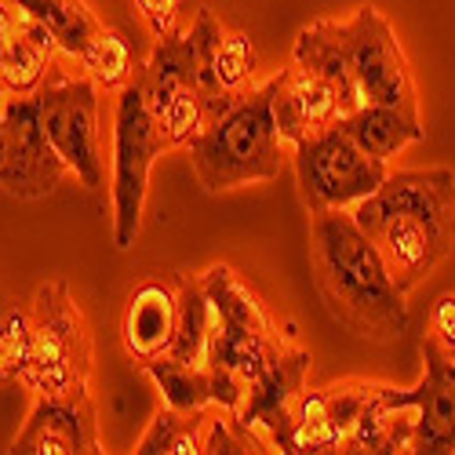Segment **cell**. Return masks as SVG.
<instances>
[{"mask_svg":"<svg viewBox=\"0 0 455 455\" xmlns=\"http://www.w3.org/2000/svg\"><path fill=\"white\" fill-rule=\"evenodd\" d=\"M164 139L157 132V117L149 109L139 81L124 84L113 99V244L117 251H128L139 241L146 189H149V168L164 154Z\"/></svg>","mask_w":455,"mask_h":455,"instance_id":"5b68a950","label":"cell"},{"mask_svg":"<svg viewBox=\"0 0 455 455\" xmlns=\"http://www.w3.org/2000/svg\"><path fill=\"white\" fill-rule=\"evenodd\" d=\"M0 109H4L0 186L22 201L48 197L69 168L44 135L41 102H36V95H0Z\"/></svg>","mask_w":455,"mask_h":455,"instance_id":"8fae6325","label":"cell"},{"mask_svg":"<svg viewBox=\"0 0 455 455\" xmlns=\"http://www.w3.org/2000/svg\"><path fill=\"white\" fill-rule=\"evenodd\" d=\"M12 4L41 22L55 36L59 52L69 55L73 62H81L92 41L106 29V22L92 12L88 0H12Z\"/></svg>","mask_w":455,"mask_h":455,"instance_id":"ffe728a7","label":"cell"},{"mask_svg":"<svg viewBox=\"0 0 455 455\" xmlns=\"http://www.w3.org/2000/svg\"><path fill=\"white\" fill-rule=\"evenodd\" d=\"M310 368H314L310 350L299 347L295 343V331L288 328L284 339L277 343V350L267 357V364H262L248 379L244 401H241L237 415H241V423L248 430H255V437L267 444V451H281L291 404L299 401L302 390H307Z\"/></svg>","mask_w":455,"mask_h":455,"instance_id":"7c38bea8","label":"cell"},{"mask_svg":"<svg viewBox=\"0 0 455 455\" xmlns=\"http://www.w3.org/2000/svg\"><path fill=\"white\" fill-rule=\"evenodd\" d=\"M204 419H208V408L204 411H179L172 404H164L154 423L146 427V434L139 437L135 451L139 455H201V434H204Z\"/></svg>","mask_w":455,"mask_h":455,"instance_id":"603a6c76","label":"cell"},{"mask_svg":"<svg viewBox=\"0 0 455 455\" xmlns=\"http://www.w3.org/2000/svg\"><path fill=\"white\" fill-rule=\"evenodd\" d=\"M99 84L88 73H66L52 62L48 77L36 92L41 102V124L55 154L77 182L92 194L106 186V157H102V121H99Z\"/></svg>","mask_w":455,"mask_h":455,"instance_id":"9c48e42d","label":"cell"},{"mask_svg":"<svg viewBox=\"0 0 455 455\" xmlns=\"http://www.w3.org/2000/svg\"><path fill=\"white\" fill-rule=\"evenodd\" d=\"M135 12L146 22V29L154 36H164L168 29L179 26L182 15V0H135Z\"/></svg>","mask_w":455,"mask_h":455,"instance_id":"f1b7e54d","label":"cell"},{"mask_svg":"<svg viewBox=\"0 0 455 455\" xmlns=\"http://www.w3.org/2000/svg\"><path fill=\"white\" fill-rule=\"evenodd\" d=\"M19 19H22V12L12 4V0H0V36H8L19 26Z\"/></svg>","mask_w":455,"mask_h":455,"instance_id":"f546056e","label":"cell"},{"mask_svg":"<svg viewBox=\"0 0 455 455\" xmlns=\"http://www.w3.org/2000/svg\"><path fill=\"white\" fill-rule=\"evenodd\" d=\"M339 41L354 69L361 102L419 113V92H415L408 55L383 12L375 4H361L350 19H339Z\"/></svg>","mask_w":455,"mask_h":455,"instance_id":"30bf717a","label":"cell"},{"mask_svg":"<svg viewBox=\"0 0 455 455\" xmlns=\"http://www.w3.org/2000/svg\"><path fill=\"white\" fill-rule=\"evenodd\" d=\"M339 128H343L364 154L387 161V164L401 149L427 139L419 113L397 109V106H379V102H361L354 113H347V117L339 121Z\"/></svg>","mask_w":455,"mask_h":455,"instance_id":"d6986e66","label":"cell"},{"mask_svg":"<svg viewBox=\"0 0 455 455\" xmlns=\"http://www.w3.org/2000/svg\"><path fill=\"white\" fill-rule=\"evenodd\" d=\"M33 354L22 387L41 394H69L88 387L92 375V331L62 281H44L29 302Z\"/></svg>","mask_w":455,"mask_h":455,"instance_id":"8992f818","label":"cell"},{"mask_svg":"<svg viewBox=\"0 0 455 455\" xmlns=\"http://www.w3.org/2000/svg\"><path fill=\"white\" fill-rule=\"evenodd\" d=\"M427 339L437 343L444 354L455 357V291H444L434 310H430V324H427Z\"/></svg>","mask_w":455,"mask_h":455,"instance_id":"83f0119b","label":"cell"},{"mask_svg":"<svg viewBox=\"0 0 455 455\" xmlns=\"http://www.w3.org/2000/svg\"><path fill=\"white\" fill-rule=\"evenodd\" d=\"M423 383L404 390L408 401L419 408V434L415 451L448 455L455 451V357L423 335Z\"/></svg>","mask_w":455,"mask_h":455,"instance_id":"2e32d148","label":"cell"},{"mask_svg":"<svg viewBox=\"0 0 455 455\" xmlns=\"http://www.w3.org/2000/svg\"><path fill=\"white\" fill-rule=\"evenodd\" d=\"M142 371L154 379L164 404L179 411H204L212 408V368L208 364H182L168 354L142 361Z\"/></svg>","mask_w":455,"mask_h":455,"instance_id":"7402d4cb","label":"cell"},{"mask_svg":"<svg viewBox=\"0 0 455 455\" xmlns=\"http://www.w3.org/2000/svg\"><path fill=\"white\" fill-rule=\"evenodd\" d=\"M299 201L307 212H331V208H354L371 197L383 179L390 175L387 161H379L339 128L310 132L291 146Z\"/></svg>","mask_w":455,"mask_h":455,"instance_id":"ba28073f","label":"cell"},{"mask_svg":"<svg viewBox=\"0 0 455 455\" xmlns=\"http://www.w3.org/2000/svg\"><path fill=\"white\" fill-rule=\"evenodd\" d=\"M186 33H189V41H194L204 106L251 88L255 69H259V55L241 29H230L212 8H197L194 26Z\"/></svg>","mask_w":455,"mask_h":455,"instance_id":"5bb4252c","label":"cell"},{"mask_svg":"<svg viewBox=\"0 0 455 455\" xmlns=\"http://www.w3.org/2000/svg\"><path fill=\"white\" fill-rule=\"evenodd\" d=\"M310 262L324 307L357 339L394 343L408 328V295L350 208L310 212Z\"/></svg>","mask_w":455,"mask_h":455,"instance_id":"6da1fadb","label":"cell"},{"mask_svg":"<svg viewBox=\"0 0 455 455\" xmlns=\"http://www.w3.org/2000/svg\"><path fill=\"white\" fill-rule=\"evenodd\" d=\"M361 106L354 69L339 41V19H317L302 26L288 69L277 73L274 121L284 142H299L310 132L331 128Z\"/></svg>","mask_w":455,"mask_h":455,"instance_id":"277c9868","label":"cell"},{"mask_svg":"<svg viewBox=\"0 0 455 455\" xmlns=\"http://www.w3.org/2000/svg\"><path fill=\"white\" fill-rule=\"evenodd\" d=\"M81 69L88 73V77H92L99 88H106V92L117 95L124 84L135 81L139 62H135V52H132V44H128V36H124L121 29L106 26V29L95 36V41H92V48L81 55Z\"/></svg>","mask_w":455,"mask_h":455,"instance_id":"cb8c5ba5","label":"cell"},{"mask_svg":"<svg viewBox=\"0 0 455 455\" xmlns=\"http://www.w3.org/2000/svg\"><path fill=\"white\" fill-rule=\"evenodd\" d=\"M267 444L241 423V415L230 408H208L204 434H201V455H262Z\"/></svg>","mask_w":455,"mask_h":455,"instance_id":"484cf974","label":"cell"},{"mask_svg":"<svg viewBox=\"0 0 455 455\" xmlns=\"http://www.w3.org/2000/svg\"><path fill=\"white\" fill-rule=\"evenodd\" d=\"M179 324V281L175 274H154L128 291L121 317V343L135 364L168 354Z\"/></svg>","mask_w":455,"mask_h":455,"instance_id":"9a60e30c","label":"cell"},{"mask_svg":"<svg viewBox=\"0 0 455 455\" xmlns=\"http://www.w3.org/2000/svg\"><path fill=\"white\" fill-rule=\"evenodd\" d=\"M0 161H4V109H0Z\"/></svg>","mask_w":455,"mask_h":455,"instance_id":"4dcf8cb0","label":"cell"},{"mask_svg":"<svg viewBox=\"0 0 455 455\" xmlns=\"http://www.w3.org/2000/svg\"><path fill=\"white\" fill-rule=\"evenodd\" d=\"M29 354H33V317L29 307H8L0 302V387L22 383L29 371Z\"/></svg>","mask_w":455,"mask_h":455,"instance_id":"d4e9b609","label":"cell"},{"mask_svg":"<svg viewBox=\"0 0 455 455\" xmlns=\"http://www.w3.org/2000/svg\"><path fill=\"white\" fill-rule=\"evenodd\" d=\"M179 281V324L175 339L168 347V357L182 364H204L208 361V343H212V299L204 291L201 274H175Z\"/></svg>","mask_w":455,"mask_h":455,"instance_id":"44dd1931","label":"cell"},{"mask_svg":"<svg viewBox=\"0 0 455 455\" xmlns=\"http://www.w3.org/2000/svg\"><path fill=\"white\" fill-rule=\"evenodd\" d=\"M12 451L19 455H95L99 444V411L88 387L69 394L33 397L29 419L19 430Z\"/></svg>","mask_w":455,"mask_h":455,"instance_id":"4fadbf2b","label":"cell"},{"mask_svg":"<svg viewBox=\"0 0 455 455\" xmlns=\"http://www.w3.org/2000/svg\"><path fill=\"white\" fill-rule=\"evenodd\" d=\"M204 291L212 299V343H208V368H226L248 379L267 364V357L277 350L284 331L274 324V317L262 307V299L241 281V274L226 262H215L201 274Z\"/></svg>","mask_w":455,"mask_h":455,"instance_id":"52a82bcc","label":"cell"},{"mask_svg":"<svg viewBox=\"0 0 455 455\" xmlns=\"http://www.w3.org/2000/svg\"><path fill=\"white\" fill-rule=\"evenodd\" d=\"M135 81H139L149 109H154V117L161 109H168L175 99H182L189 92H201L194 41H189V33L182 26L168 29L164 36H154V48H149V55L139 62Z\"/></svg>","mask_w":455,"mask_h":455,"instance_id":"e0dca14e","label":"cell"},{"mask_svg":"<svg viewBox=\"0 0 455 455\" xmlns=\"http://www.w3.org/2000/svg\"><path fill=\"white\" fill-rule=\"evenodd\" d=\"M415 434H419V408L408 401L404 390L383 383L357 427L347 434L343 451H415Z\"/></svg>","mask_w":455,"mask_h":455,"instance_id":"ac0fdd59","label":"cell"},{"mask_svg":"<svg viewBox=\"0 0 455 455\" xmlns=\"http://www.w3.org/2000/svg\"><path fill=\"white\" fill-rule=\"evenodd\" d=\"M350 212L375 241L397 288L408 295L441 267L455 244V172H390L383 186Z\"/></svg>","mask_w":455,"mask_h":455,"instance_id":"7a4b0ae2","label":"cell"},{"mask_svg":"<svg viewBox=\"0 0 455 455\" xmlns=\"http://www.w3.org/2000/svg\"><path fill=\"white\" fill-rule=\"evenodd\" d=\"M383 383H371V379H343V383H331V387H321L324 394V404H328V415L339 430V437L347 441V434L357 427V419L364 415V408L371 404V397L379 394ZM343 451V448H339Z\"/></svg>","mask_w":455,"mask_h":455,"instance_id":"4316f807","label":"cell"},{"mask_svg":"<svg viewBox=\"0 0 455 455\" xmlns=\"http://www.w3.org/2000/svg\"><path fill=\"white\" fill-rule=\"evenodd\" d=\"M274 88L277 73L230 99L208 102L204 132L186 146L204 194H226L248 182L281 179L284 135L274 121Z\"/></svg>","mask_w":455,"mask_h":455,"instance_id":"3957f363","label":"cell"}]
</instances>
